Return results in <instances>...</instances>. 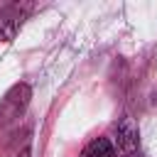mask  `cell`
<instances>
[{"label":"cell","mask_w":157,"mask_h":157,"mask_svg":"<svg viewBox=\"0 0 157 157\" xmlns=\"http://www.w3.org/2000/svg\"><path fill=\"white\" fill-rule=\"evenodd\" d=\"M29 98H32L29 83L20 81V83L10 86L7 93H5L2 101H0V125H7V123H12V120H17V118L25 113V108L29 105Z\"/></svg>","instance_id":"obj_1"},{"label":"cell","mask_w":157,"mask_h":157,"mask_svg":"<svg viewBox=\"0 0 157 157\" xmlns=\"http://www.w3.org/2000/svg\"><path fill=\"white\" fill-rule=\"evenodd\" d=\"M113 147H115L118 157H137V152H140V130H137V125H135V120L130 115H125L118 123Z\"/></svg>","instance_id":"obj_2"},{"label":"cell","mask_w":157,"mask_h":157,"mask_svg":"<svg viewBox=\"0 0 157 157\" xmlns=\"http://www.w3.org/2000/svg\"><path fill=\"white\" fill-rule=\"evenodd\" d=\"M27 12H29V5H20V2L5 5L0 10V42H12L17 37Z\"/></svg>","instance_id":"obj_3"},{"label":"cell","mask_w":157,"mask_h":157,"mask_svg":"<svg viewBox=\"0 0 157 157\" xmlns=\"http://www.w3.org/2000/svg\"><path fill=\"white\" fill-rule=\"evenodd\" d=\"M81 157H115V147L108 137H96L83 147Z\"/></svg>","instance_id":"obj_4"},{"label":"cell","mask_w":157,"mask_h":157,"mask_svg":"<svg viewBox=\"0 0 157 157\" xmlns=\"http://www.w3.org/2000/svg\"><path fill=\"white\" fill-rule=\"evenodd\" d=\"M155 103H157V98H155Z\"/></svg>","instance_id":"obj_5"}]
</instances>
